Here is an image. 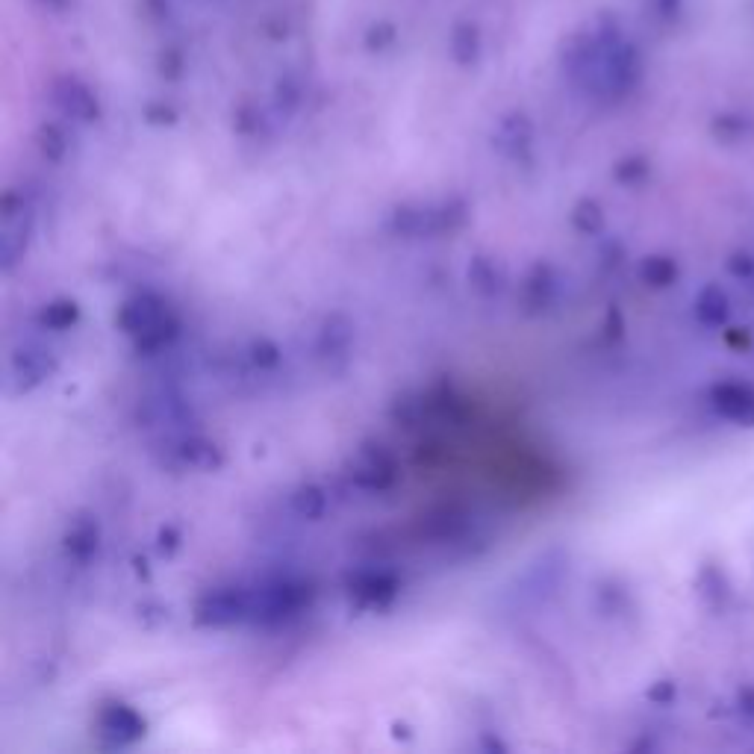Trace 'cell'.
I'll use <instances>...</instances> for the list:
<instances>
[{
    "label": "cell",
    "instance_id": "obj_10",
    "mask_svg": "<svg viewBox=\"0 0 754 754\" xmlns=\"http://www.w3.org/2000/svg\"><path fill=\"white\" fill-rule=\"evenodd\" d=\"M648 174V165L643 160H628L619 165V180H625V183H637V180H643Z\"/></svg>",
    "mask_w": 754,
    "mask_h": 754
},
{
    "label": "cell",
    "instance_id": "obj_2",
    "mask_svg": "<svg viewBox=\"0 0 754 754\" xmlns=\"http://www.w3.org/2000/svg\"><path fill=\"white\" fill-rule=\"evenodd\" d=\"M728 316H731L728 295L716 283L704 286L699 292V298H696V319H699V324H704V327H722V324L728 322Z\"/></svg>",
    "mask_w": 754,
    "mask_h": 754
},
{
    "label": "cell",
    "instance_id": "obj_8",
    "mask_svg": "<svg viewBox=\"0 0 754 754\" xmlns=\"http://www.w3.org/2000/svg\"><path fill=\"white\" fill-rule=\"evenodd\" d=\"M725 269L731 271V277L743 280V277H752L754 274V257L749 251H734L725 263Z\"/></svg>",
    "mask_w": 754,
    "mask_h": 754
},
{
    "label": "cell",
    "instance_id": "obj_15",
    "mask_svg": "<svg viewBox=\"0 0 754 754\" xmlns=\"http://www.w3.org/2000/svg\"><path fill=\"white\" fill-rule=\"evenodd\" d=\"M654 9L663 18H675L681 12V0H654Z\"/></svg>",
    "mask_w": 754,
    "mask_h": 754
},
{
    "label": "cell",
    "instance_id": "obj_3",
    "mask_svg": "<svg viewBox=\"0 0 754 754\" xmlns=\"http://www.w3.org/2000/svg\"><path fill=\"white\" fill-rule=\"evenodd\" d=\"M696 590H699L701 601L710 610H725V604L731 601V584L728 575L719 566H701L699 578H696Z\"/></svg>",
    "mask_w": 754,
    "mask_h": 754
},
{
    "label": "cell",
    "instance_id": "obj_12",
    "mask_svg": "<svg viewBox=\"0 0 754 754\" xmlns=\"http://www.w3.org/2000/svg\"><path fill=\"white\" fill-rule=\"evenodd\" d=\"M675 684L672 681H657L651 690H648V699L654 701V704H672L675 701Z\"/></svg>",
    "mask_w": 754,
    "mask_h": 754
},
{
    "label": "cell",
    "instance_id": "obj_5",
    "mask_svg": "<svg viewBox=\"0 0 754 754\" xmlns=\"http://www.w3.org/2000/svg\"><path fill=\"white\" fill-rule=\"evenodd\" d=\"M643 280H646L648 286H657V289H663V286H669V283H675V277H678V266H675V260H669V257H648L646 263H643Z\"/></svg>",
    "mask_w": 754,
    "mask_h": 754
},
{
    "label": "cell",
    "instance_id": "obj_4",
    "mask_svg": "<svg viewBox=\"0 0 754 754\" xmlns=\"http://www.w3.org/2000/svg\"><path fill=\"white\" fill-rule=\"evenodd\" d=\"M104 731L115 740H133L142 734V722L136 713H130L127 707H112L104 716Z\"/></svg>",
    "mask_w": 754,
    "mask_h": 754
},
{
    "label": "cell",
    "instance_id": "obj_13",
    "mask_svg": "<svg viewBox=\"0 0 754 754\" xmlns=\"http://www.w3.org/2000/svg\"><path fill=\"white\" fill-rule=\"evenodd\" d=\"M737 713H740L743 719H752L754 722V687H743V690L737 693Z\"/></svg>",
    "mask_w": 754,
    "mask_h": 754
},
{
    "label": "cell",
    "instance_id": "obj_14",
    "mask_svg": "<svg viewBox=\"0 0 754 754\" xmlns=\"http://www.w3.org/2000/svg\"><path fill=\"white\" fill-rule=\"evenodd\" d=\"M578 218H581L584 230H590V233H595V230L601 227V221H604L595 204H584V207H581V213H578Z\"/></svg>",
    "mask_w": 754,
    "mask_h": 754
},
{
    "label": "cell",
    "instance_id": "obj_11",
    "mask_svg": "<svg viewBox=\"0 0 754 754\" xmlns=\"http://www.w3.org/2000/svg\"><path fill=\"white\" fill-rule=\"evenodd\" d=\"M45 322H51L54 327H65L74 322V304H56L45 313Z\"/></svg>",
    "mask_w": 754,
    "mask_h": 754
},
{
    "label": "cell",
    "instance_id": "obj_7",
    "mask_svg": "<svg viewBox=\"0 0 754 754\" xmlns=\"http://www.w3.org/2000/svg\"><path fill=\"white\" fill-rule=\"evenodd\" d=\"M65 109L68 112H74V115H86V118H92L95 115V101H92V95L83 89V86H77V83H65Z\"/></svg>",
    "mask_w": 754,
    "mask_h": 754
},
{
    "label": "cell",
    "instance_id": "obj_9",
    "mask_svg": "<svg viewBox=\"0 0 754 754\" xmlns=\"http://www.w3.org/2000/svg\"><path fill=\"white\" fill-rule=\"evenodd\" d=\"M725 342H728L734 351H749V348H752V330H749V327H728V330H725Z\"/></svg>",
    "mask_w": 754,
    "mask_h": 754
},
{
    "label": "cell",
    "instance_id": "obj_1",
    "mask_svg": "<svg viewBox=\"0 0 754 754\" xmlns=\"http://www.w3.org/2000/svg\"><path fill=\"white\" fill-rule=\"evenodd\" d=\"M710 404H713V410H716L722 419L737 422V425H746V428H754V386H749V383L725 380V383L713 386Z\"/></svg>",
    "mask_w": 754,
    "mask_h": 754
},
{
    "label": "cell",
    "instance_id": "obj_6",
    "mask_svg": "<svg viewBox=\"0 0 754 754\" xmlns=\"http://www.w3.org/2000/svg\"><path fill=\"white\" fill-rule=\"evenodd\" d=\"M749 118L746 115H740V112H731V115H719L716 121H713V133L722 139V142H740L746 133H749Z\"/></svg>",
    "mask_w": 754,
    "mask_h": 754
}]
</instances>
